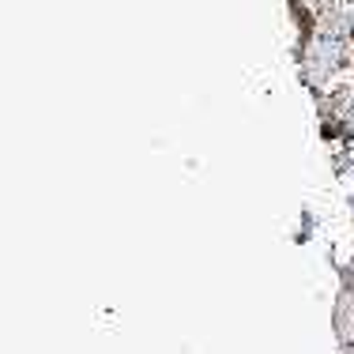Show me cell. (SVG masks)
<instances>
[{
  "mask_svg": "<svg viewBox=\"0 0 354 354\" xmlns=\"http://www.w3.org/2000/svg\"><path fill=\"white\" fill-rule=\"evenodd\" d=\"M347 4H354V0H347Z\"/></svg>",
  "mask_w": 354,
  "mask_h": 354,
  "instance_id": "cell-1",
  "label": "cell"
}]
</instances>
